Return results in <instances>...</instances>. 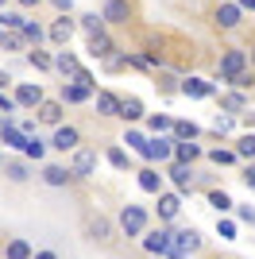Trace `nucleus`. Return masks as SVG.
I'll return each instance as SVG.
<instances>
[{"instance_id": "nucleus-40", "label": "nucleus", "mask_w": 255, "mask_h": 259, "mask_svg": "<svg viewBox=\"0 0 255 259\" xmlns=\"http://www.w3.org/2000/svg\"><path fill=\"white\" fill-rule=\"evenodd\" d=\"M105 159H108V166L128 170V151H124V147H105Z\"/></svg>"}, {"instance_id": "nucleus-39", "label": "nucleus", "mask_w": 255, "mask_h": 259, "mask_svg": "<svg viewBox=\"0 0 255 259\" xmlns=\"http://www.w3.org/2000/svg\"><path fill=\"white\" fill-rule=\"evenodd\" d=\"M209 162H217V166H232V162H236V151H232V147H212V151H209Z\"/></svg>"}, {"instance_id": "nucleus-56", "label": "nucleus", "mask_w": 255, "mask_h": 259, "mask_svg": "<svg viewBox=\"0 0 255 259\" xmlns=\"http://www.w3.org/2000/svg\"><path fill=\"white\" fill-rule=\"evenodd\" d=\"M217 259H221V255H217Z\"/></svg>"}, {"instance_id": "nucleus-21", "label": "nucleus", "mask_w": 255, "mask_h": 259, "mask_svg": "<svg viewBox=\"0 0 255 259\" xmlns=\"http://www.w3.org/2000/svg\"><path fill=\"white\" fill-rule=\"evenodd\" d=\"M136 186L143 194H162V174L155 166H143V170H136Z\"/></svg>"}, {"instance_id": "nucleus-2", "label": "nucleus", "mask_w": 255, "mask_h": 259, "mask_svg": "<svg viewBox=\"0 0 255 259\" xmlns=\"http://www.w3.org/2000/svg\"><path fill=\"white\" fill-rule=\"evenodd\" d=\"M116 228L124 236H143V232H147V209L128 201V205L120 209V217H116Z\"/></svg>"}, {"instance_id": "nucleus-23", "label": "nucleus", "mask_w": 255, "mask_h": 259, "mask_svg": "<svg viewBox=\"0 0 255 259\" xmlns=\"http://www.w3.org/2000/svg\"><path fill=\"white\" fill-rule=\"evenodd\" d=\"M54 70H58V74L70 81V77L81 70V62H77V54H74V51H54Z\"/></svg>"}, {"instance_id": "nucleus-15", "label": "nucleus", "mask_w": 255, "mask_h": 259, "mask_svg": "<svg viewBox=\"0 0 255 259\" xmlns=\"http://www.w3.org/2000/svg\"><path fill=\"white\" fill-rule=\"evenodd\" d=\"M182 93L186 97H197V101H205V97H212L217 93V81H209V77H182Z\"/></svg>"}, {"instance_id": "nucleus-12", "label": "nucleus", "mask_w": 255, "mask_h": 259, "mask_svg": "<svg viewBox=\"0 0 255 259\" xmlns=\"http://www.w3.org/2000/svg\"><path fill=\"white\" fill-rule=\"evenodd\" d=\"M132 0H105V8H101V20H105V27L108 23H128L132 20Z\"/></svg>"}, {"instance_id": "nucleus-8", "label": "nucleus", "mask_w": 255, "mask_h": 259, "mask_svg": "<svg viewBox=\"0 0 255 259\" xmlns=\"http://www.w3.org/2000/svg\"><path fill=\"white\" fill-rule=\"evenodd\" d=\"M51 147L54 151H77V147H81V132H77L74 124H58L54 136H51Z\"/></svg>"}, {"instance_id": "nucleus-37", "label": "nucleus", "mask_w": 255, "mask_h": 259, "mask_svg": "<svg viewBox=\"0 0 255 259\" xmlns=\"http://www.w3.org/2000/svg\"><path fill=\"white\" fill-rule=\"evenodd\" d=\"M81 31L85 35H101V31H108V27H105V20H101L97 12H85L81 16Z\"/></svg>"}, {"instance_id": "nucleus-29", "label": "nucleus", "mask_w": 255, "mask_h": 259, "mask_svg": "<svg viewBox=\"0 0 255 259\" xmlns=\"http://www.w3.org/2000/svg\"><path fill=\"white\" fill-rule=\"evenodd\" d=\"M232 151H236V159L255 162V132H244V136H240V140L232 143Z\"/></svg>"}, {"instance_id": "nucleus-53", "label": "nucleus", "mask_w": 255, "mask_h": 259, "mask_svg": "<svg viewBox=\"0 0 255 259\" xmlns=\"http://www.w3.org/2000/svg\"><path fill=\"white\" fill-rule=\"evenodd\" d=\"M0 124H4V116H0Z\"/></svg>"}, {"instance_id": "nucleus-3", "label": "nucleus", "mask_w": 255, "mask_h": 259, "mask_svg": "<svg viewBox=\"0 0 255 259\" xmlns=\"http://www.w3.org/2000/svg\"><path fill=\"white\" fill-rule=\"evenodd\" d=\"M139 244H143V251H147V255H159V259H166L170 244H174V236H170V225L143 232V236H139Z\"/></svg>"}, {"instance_id": "nucleus-34", "label": "nucleus", "mask_w": 255, "mask_h": 259, "mask_svg": "<svg viewBox=\"0 0 255 259\" xmlns=\"http://www.w3.org/2000/svg\"><path fill=\"white\" fill-rule=\"evenodd\" d=\"M27 62H31L35 70H42V74H47V70H54V54H47V51H39V47H31V51H27Z\"/></svg>"}, {"instance_id": "nucleus-11", "label": "nucleus", "mask_w": 255, "mask_h": 259, "mask_svg": "<svg viewBox=\"0 0 255 259\" xmlns=\"http://www.w3.org/2000/svg\"><path fill=\"white\" fill-rule=\"evenodd\" d=\"M155 197H159V201H155V213H159L162 225L178 221V213H182V197H178V194H170V190H162V194H155Z\"/></svg>"}, {"instance_id": "nucleus-13", "label": "nucleus", "mask_w": 255, "mask_h": 259, "mask_svg": "<svg viewBox=\"0 0 255 259\" xmlns=\"http://www.w3.org/2000/svg\"><path fill=\"white\" fill-rule=\"evenodd\" d=\"M93 170H97V155L89 151V147H77V151H74V162H70V174H74V182L89 178Z\"/></svg>"}, {"instance_id": "nucleus-42", "label": "nucleus", "mask_w": 255, "mask_h": 259, "mask_svg": "<svg viewBox=\"0 0 255 259\" xmlns=\"http://www.w3.org/2000/svg\"><path fill=\"white\" fill-rule=\"evenodd\" d=\"M124 143H128V151H143V143H147V136H143V132H139V128H128L124 132Z\"/></svg>"}, {"instance_id": "nucleus-17", "label": "nucleus", "mask_w": 255, "mask_h": 259, "mask_svg": "<svg viewBox=\"0 0 255 259\" xmlns=\"http://www.w3.org/2000/svg\"><path fill=\"white\" fill-rule=\"evenodd\" d=\"M85 232H89V240H97V244H108L112 240V232H116V225L108 221V217H89V225H85Z\"/></svg>"}, {"instance_id": "nucleus-19", "label": "nucleus", "mask_w": 255, "mask_h": 259, "mask_svg": "<svg viewBox=\"0 0 255 259\" xmlns=\"http://www.w3.org/2000/svg\"><path fill=\"white\" fill-rule=\"evenodd\" d=\"M0 170H4L8 182H27V178H31V162H27V159H4V162H0Z\"/></svg>"}, {"instance_id": "nucleus-18", "label": "nucleus", "mask_w": 255, "mask_h": 259, "mask_svg": "<svg viewBox=\"0 0 255 259\" xmlns=\"http://www.w3.org/2000/svg\"><path fill=\"white\" fill-rule=\"evenodd\" d=\"M42 182L54 186V190H62V186L74 182V174H70V166H58V162H47L42 166Z\"/></svg>"}, {"instance_id": "nucleus-6", "label": "nucleus", "mask_w": 255, "mask_h": 259, "mask_svg": "<svg viewBox=\"0 0 255 259\" xmlns=\"http://www.w3.org/2000/svg\"><path fill=\"white\" fill-rule=\"evenodd\" d=\"M166 178L174 182V194H178V197L193 194V166H182V162H166Z\"/></svg>"}, {"instance_id": "nucleus-51", "label": "nucleus", "mask_w": 255, "mask_h": 259, "mask_svg": "<svg viewBox=\"0 0 255 259\" xmlns=\"http://www.w3.org/2000/svg\"><path fill=\"white\" fill-rule=\"evenodd\" d=\"M247 62H251V66H255V47H251V54H247Z\"/></svg>"}, {"instance_id": "nucleus-50", "label": "nucleus", "mask_w": 255, "mask_h": 259, "mask_svg": "<svg viewBox=\"0 0 255 259\" xmlns=\"http://www.w3.org/2000/svg\"><path fill=\"white\" fill-rule=\"evenodd\" d=\"M16 4H20V8H39L42 0H16Z\"/></svg>"}, {"instance_id": "nucleus-20", "label": "nucleus", "mask_w": 255, "mask_h": 259, "mask_svg": "<svg viewBox=\"0 0 255 259\" xmlns=\"http://www.w3.org/2000/svg\"><path fill=\"white\" fill-rule=\"evenodd\" d=\"M93 105H97V116H120V97L108 93V89H97Z\"/></svg>"}, {"instance_id": "nucleus-52", "label": "nucleus", "mask_w": 255, "mask_h": 259, "mask_svg": "<svg viewBox=\"0 0 255 259\" xmlns=\"http://www.w3.org/2000/svg\"><path fill=\"white\" fill-rule=\"evenodd\" d=\"M4 4H8V0H0V8H4Z\"/></svg>"}, {"instance_id": "nucleus-24", "label": "nucleus", "mask_w": 255, "mask_h": 259, "mask_svg": "<svg viewBox=\"0 0 255 259\" xmlns=\"http://www.w3.org/2000/svg\"><path fill=\"white\" fill-rule=\"evenodd\" d=\"M93 101V89L77 85V81H62V105H85Z\"/></svg>"}, {"instance_id": "nucleus-55", "label": "nucleus", "mask_w": 255, "mask_h": 259, "mask_svg": "<svg viewBox=\"0 0 255 259\" xmlns=\"http://www.w3.org/2000/svg\"><path fill=\"white\" fill-rule=\"evenodd\" d=\"M0 162H4V159H0Z\"/></svg>"}, {"instance_id": "nucleus-43", "label": "nucleus", "mask_w": 255, "mask_h": 259, "mask_svg": "<svg viewBox=\"0 0 255 259\" xmlns=\"http://www.w3.org/2000/svg\"><path fill=\"white\" fill-rule=\"evenodd\" d=\"M232 128H236V120H232V116H217V120H212V132H217V136H228Z\"/></svg>"}, {"instance_id": "nucleus-46", "label": "nucleus", "mask_w": 255, "mask_h": 259, "mask_svg": "<svg viewBox=\"0 0 255 259\" xmlns=\"http://www.w3.org/2000/svg\"><path fill=\"white\" fill-rule=\"evenodd\" d=\"M244 186H247V190H255V162H247V166H244Z\"/></svg>"}, {"instance_id": "nucleus-28", "label": "nucleus", "mask_w": 255, "mask_h": 259, "mask_svg": "<svg viewBox=\"0 0 255 259\" xmlns=\"http://www.w3.org/2000/svg\"><path fill=\"white\" fill-rule=\"evenodd\" d=\"M120 120H128V124L143 120V101L139 97H120Z\"/></svg>"}, {"instance_id": "nucleus-22", "label": "nucleus", "mask_w": 255, "mask_h": 259, "mask_svg": "<svg viewBox=\"0 0 255 259\" xmlns=\"http://www.w3.org/2000/svg\"><path fill=\"white\" fill-rule=\"evenodd\" d=\"M221 112L224 116H244L247 112V93H221Z\"/></svg>"}, {"instance_id": "nucleus-26", "label": "nucleus", "mask_w": 255, "mask_h": 259, "mask_svg": "<svg viewBox=\"0 0 255 259\" xmlns=\"http://www.w3.org/2000/svg\"><path fill=\"white\" fill-rule=\"evenodd\" d=\"M35 112H39V124H51V128L62 124V101H42Z\"/></svg>"}, {"instance_id": "nucleus-1", "label": "nucleus", "mask_w": 255, "mask_h": 259, "mask_svg": "<svg viewBox=\"0 0 255 259\" xmlns=\"http://www.w3.org/2000/svg\"><path fill=\"white\" fill-rule=\"evenodd\" d=\"M247 70V47H228V51L217 58V81H232L236 74H244Z\"/></svg>"}, {"instance_id": "nucleus-33", "label": "nucleus", "mask_w": 255, "mask_h": 259, "mask_svg": "<svg viewBox=\"0 0 255 259\" xmlns=\"http://www.w3.org/2000/svg\"><path fill=\"white\" fill-rule=\"evenodd\" d=\"M170 136H174V140H197V136H201V128H197L193 120H174Z\"/></svg>"}, {"instance_id": "nucleus-9", "label": "nucleus", "mask_w": 255, "mask_h": 259, "mask_svg": "<svg viewBox=\"0 0 255 259\" xmlns=\"http://www.w3.org/2000/svg\"><path fill=\"white\" fill-rule=\"evenodd\" d=\"M74 31H77V23L70 20V16H58V20L51 23V27H47V39H51L54 47H70V39H74Z\"/></svg>"}, {"instance_id": "nucleus-4", "label": "nucleus", "mask_w": 255, "mask_h": 259, "mask_svg": "<svg viewBox=\"0 0 255 259\" xmlns=\"http://www.w3.org/2000/svg\"><path fill=\"white\" fill-rule=\"evenodd\" d=\"M170 151H174V136H151V140L143 143L139 159L143 162H170Z\"/></svg>"}, {"instance_id": "nucleus-35", "label": "nucleus", "mask_w": 255, "mask_h": 259, "mask_svg": "<svg viewBox=\"0 0 255 259\" xmlns=\"http://www.w3.org/2000/svg\"><path fill=\"white\" fill-rule=\"evenodd\" d=\"M23 23H27V16H23V12H8V8H0V27H4V31H20Z\"/></svg>"}, {"instance_id": "nucleus-25", "label": "nucleus", "mask_w": 255, "mask_h": 259, "mask_svg": "<svg viewBox=\"0 0 255 259\" xmlns=\"http://www.w3.org/2000/svg\"><path fill=\"white\" fill-rule=\"evenodd\" d=\"M35 248H31V240H23V236H12L8 244H4V259H31Z\"/></svg>"}, {"instance_id": "nucleus-30", "label": "nucleus", "mask_w": 255, "mask_h": 259, "mask_svg": "<svg viewBox=\"0 0 255 259\" xmlns=\"http://www.w3.org/2000/svg\"><path fill=\"white\" fill-rule=\"evenodd\" d=\"M170 128H174V116H166V112L147 116V132H151V136H170Z\"/></svg>"}, {"instance_id": "nucleus-31", "label": "nucleus", "mask_w": 255, "mask_h": 259, "mask_svg": "<svg viewBox=\"0 0 255 259\" xmlns=\"http://www.w3.org/2000/svg\"><path fill=\"white\" fill-rule=\"evenodd\" d=\"M205 201H209L217 213H232V209H236V201L224 194V190H209V194H205Z\"/></svg>"}, {"instance_id": "nucleus-38", "label": "nucleus", "mask_w": 255, "mask_h": 259, "mask_svg": "<svg viewBox=\"0 0 255 259\" xmlns=\"http://www.w3.org/2000/svg\"><path fill=\"white\" fill-rule=\"evenodd\" d=\"M0 51H27V43H23L20 31H4L0 35Z\"/></svg>"}, {"instance_id": "nucleus-10", "label": "nucleus", "mask_w": 255, "mask_h": 259, "mask_svg": "<svg viewBox=\"0 0 255 259\" xmlns=\"http://www.w3.org/2000/svg\"><path fill=\"white\" fill-rule=\"evenodd\" d=\"M201 143L197 140H174V151H170V162H182V166H193V162L201 159Z\"/></svg>"}, {"instance_id": "nucleus-47", "label": "nucleus", "mask_w": 255, "mask_h": 259, "mask_svg": "<svg viewBox=\"0 0 255 259\" xmlns=\"http://www.w3.org/2000/svg\"><path fill=\"white\" fill-rule=\"evenodd\" d=\"M51 8H58V12H62V16H66V12L74 8V0H51Z\"/></svg>"}, {"instance_id": "nucleus-49", "label": "nucleus", "mask_w": 255, "mask_h": 259, "mask_svg": "<svg viewBox=\"0 0 255 259\" xmlns=\"http://www.w3.org/2000/svg\"><path fill=\"white\" fill-rule=\"evenodd\" d=\"M31 259H58V251H51V248H47V251H35Z\"/></svg>"}, {"instance_id": "nucleus-16", "label": "nucleus", "mask_w": 255, "mask_h": 259, "mask_svg": "<svg viewBox=\"0 0 255 259\" xmlns=\"http://www.w3.org/2000/svg\"><path fill=\"white\" fill-rule=\"evenodd\" d=\"M116 51H120V47L112 43V35H108V31H101V35H89V54H93L97 62H108V58H112Z\"/></svg>"}, {"instance_id": "nucleus-45", "label": "nucleus", "mask_w": 255, "mask_h": 259, "mask_svg": "<svg viewBox=\"0 0 255 259\" xmlns=\"http://www.w3.org/2000/svg\"><path fill=\"white\" fill-rule=\"evenodd\" d=\"M236 217H240L244 225H255V205H240V209H236Z\"/></svg>"}, {"instance_id": "nucleus-41", "label": "nucleus", "mask_w": 255, "mask_h": 259, "mask_svg": "<svg viewBox=\"0 0 255 259\" xmlns=\"http://www.w3.org/2000/svg\"><path fill=\"white\" fill-rule=\"evenodd\" d=\"M228 85H232L236 93H247V89H255V70H244V74H236Z\"/></svg>"}, {"instance_id": "nucleus-7", "label": "nucleus", "mask_w": 255, "mask_h": 259, "mask_svg": "<svg viewBox=\"0 0 255 259\" xmlns=\"http://www.w3.org/2000/svg\"><path fill=\"white\" fill-rule=\"evenodd\" d=\"M170 236H174V251H182V255L190 259L193 251L201 248V232H197V228H170Z\"/></svg>"}, {"instance_id": "nucleus-32", "label": "nucleus", "mask_w": 255, "mask_h": 259, "mask_svg": "<svg viewBox=\"0 0 255 259\" xmlns=\"http://www.w3.org/2000/svg\"><path fill=\"white\" fill-rule=\"evenodd\" d=\"M20 35H23V43H27V47H39L42 39H47V27H39L35 20H27V23L20 27Z\"/></svg>"}, {"instance_id": "nucleus-5", "label": "nucleus", "mask_w": 255, "mask_h": 259, "mask_svg": "<svg viewBox=\"0 0 255 259\" xmlns=\"http://www.w3.org/2000/svg\"><path fill=\"white\" fill-rule=\"evenodd\" d=\"M12 101H16V108H39L42 101H47V93H42L39 81H16V93H12Z\"/></svg>"}, {"instance_id": "nucleus-44", "label": "nucleus", "mask_w": 255, "mask_h": 259, "mask_svg": "<svg viewBox=\"0 0 255 259\" xmlns=\"http://www.w3.org/2000/svg\"><path fill=\"white\" fill-rule=\"evenodd\" d=\"M217 232H221V240H240V236H236V221H228V217L217 225Z\"/></svg>"}, {"instance_id": "nucleus-14", "label": "nucleus", "mask_w": 255, "mask_h": 259, "mask_svg": "<svg viewBox=\"0 0 255 259\" xmlns=\"http://www.w3.org/2000/svg\"><path fill=\"white\" fill-rule=\"evenodd\" d=\"M240 23H244V12L236 8V0H221V4H217V27L232 31V27H240Z\"/></svg>"}, {"instance_id": "nucleus-27", "label": "nucleus", "mask_w": 255, "mask_h": 259, "mask_svg": "<svg viewBox=\"0 0 255 259\" xmlns=\"http://www.w3.org/2000/svg\"><path fill=\"white\" fill-rule=\"evenodd\" d=\"M0 140L8 143L12 151H23V143H27V136H23V132L16 128V124H12V120H4V124H0Z\"/></svg>"}, {"instance_id": "nucleus-48", "label": "nucleus", "mask_w": 255, "mask_h": 259, "mask_svg": "<svg viewBox=\"0 0 255 259\" xmlns=\"http://www.w3.org/2000/svg\"><path fill=\"white\" fill-rule=\"evenodd\" d=\"M236 8L240 12H255V0H236Z\"/></svg>"}, {"instance_id": "nucleus-54", "label": "nucleus", "mask_w": 255, "mask_h": 259, "mask_svg": "<svg viewBox=\"0 0 255 259\" xmlns=\"http://www.w3.org/2000/svg\"><path fill=\"white\" fill-rule=\"evenodd\" d=\"M217 4H221V0H217Z\"/></svg>"}, {"instance_id": "nucleus-36", "label": "nucleus", "mask_w": 255, "mask_h": 259, "mask_svg": "<svg viewBox=\"0 0 255 259\" xmlns=\"http://www.w3.org/2000/svg\"><path fill=\"white\" fill-rule=\"evenodd\" d=\"M42 155H47V143H42L39 136H27V143H23V159H31V162H39Z\"/></svg>"}]
</instances>
